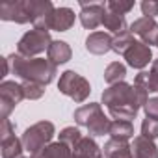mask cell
Here are the masks:
<instances>
[{
	"instance_id": "cell-1",
	"label": "cell",
	"mask_w": 158,
	"mask_h": 158,
	"mask_svg": "<svg viewBox=\"0 0 158 158\" xmlns=\"http://www.w3.org/2000/svg\"><path fill=\"white\" fill-rule=\"evenodd\" d=\"M149 101V91L136 86L119 82L115 86H110L102 93V104H106L110 115L114 119L130 121L138 115L139 108L145 106Z\"/></svg>"
},
{
	"instance_id": "cell-2",
	"label": "cell",
	"mask_w": 158,
	"mask_h": 158,
	"mask_svg": "<svg viewBox=\"0 0 158 158\" xmlns=\"http://www.w3.org/2000/svg\"><path fill=\"white\" fill-rule=\"evenodd\" d=\"M10 71L23 78V82H34L41 86H48L58 73V65H54L48 58H24L21 54H10L8 56Z\"/></svg>"
},
{
	"instance_id": "cell-3",
	"label": "cell",
	"mask_w": 158,
	"mask_h": 158,
	"mask_svg": "<svg viewBox=\"0 0 158 158\" xmlns=\"http://www.w3.org/2000/svg\"><path fill=\"white\" fill-rule=\"evenodd\" d=\"M74 121L80 127H86L89 136H104V134H108L110 123H112L104 115L101 104H97V102H89V104L80 106L74 112Z\"/></svg>"
},
{
	"instance_id": "cell-4",
	"label": "cell",
	"mask_w": 158,
	"mask_h": 158,
	"mask_svg": "<svg viewBox=\"0 0 158 158\" xmlns=\"http://www.w3.org/2000/svg\"><path fill=\"white\" fill-rule=\"evenodd\" d=\"M58 89H60V93L67 95L69 99H73V101L78 102V104L84 102V101L89 97V93H91L89 82L86 80L82 74H78V73H74V71H65V73H61L60 82H58Z\"/></svg>"
},
{
	"instance_id": "cell-5",
	"label": "cell",
	"mask_w": 158,
	"mask_h": 158,
	"mask_svg": "<svg viewBox=\"0 0 158 158\" xmlns=\"http://www.w3.org/2000/svg\"><path fill=\"white\" fill-rule=\"evenodd\" d=\"M54 134H56V128L50 121H39V123L32 125L30 128H26L21 139H23L24 149L30 154H34L39 149L50 145V139L54 138Z\"/></svg>"
},
{
	"instance_id": "cell-6",
	"label": "cell",
	"mask_w": 158,
	"mask_h": 158,
	"mask_svg": "<svg viewBox=\"0 0 158 158\" xmlns=\"http://www.w3.org/2000/svg\"><path fill=\"white\" fill-rule=\"evenodd\" d=\"M52 39H50V34L45 32V30H30L26 32L19 43H17V54L24 56V58H32V56H37L45 50H48Z\"/></svg>"
},
{
	"instance_id": "cell-7",
	"label": "cell",
	"mask_w": 158,
	"mask_h": 158,
	"mask_svg": "<svg viewBox=\"0 0 158 158\" xmlns=\"http://www.w3.org/2000/svg\"><path fill=\"white\" fill-rule=\"evenodd\" d=\"M24 99V89L23 84L4 80L0 84V115L2 119H8L10 114L15 110V106Z\"/></svg>"
},
{
	"instance_id": "cell-8",
	"label": "cell",
	"mask_w": 158,
	"mask_h": 158,
	"mask_svg": "<svg viewBox=\"0 0 158 158\" xmlns=\"http://www.w3.org/2000/svg\"><path fill=\"white\" fill-rule=\"evenodd\" d=\"M30 13H32V24L35 30H52V19L56 13V8L48 0H30Z\"/></svg>"
},
{
	"instance_id": "cell-9",
	"label": "cell",
	"mask_w": 158,
	"mask_h": 158,
	"mask_svg": "<svg viewBox=\"0 0 158 158\" xmlns=\"http://www.w3.org/2000/svg\"><path fill=\"white\" fill-rule=\"evenodd\" d=\"M0 19L11 21V23H17V24L32 23L30 0H11V2H4L0 6Z\"/></svg>"
},
{
	"instance_id": "cell-10",
	"label": "cell",
	"mask_w": 158,
	"mask_h": 158,
	"mask_svg": "<svg viewBox=\"0 0 158 158\" xmlns=\"http://www.w3.org/2000/svg\"><path fill=\"white\" fill-rule=\"evenodd\" d=\"M130 32H132V35L136 34L141 39V43H145V45H156L158 43V23L151 17L136 19L130 24Z\"/></svg>"
},
{
	"instance_id": "cell-11",
	"label": "cell",
	"mask_w": 158,
	"mask_h": 158,
	"mask_svg": "<svg viewBox=\"0 0 158 158\" xmlns=\"http://www.w3.org/2000/svg\"><path fill=\"white\" fill-rule=\"evenodd\" d=\"M125 60L130 67L134 69H143L149 65V61L152 60V52H151V47L141 43V41H134L132 47L125 52Z\"/></svg>"
},
{
	"instance_id": "cell-12",
	"label": "cell",
	"mask_w": 158,
	"mask_h": 158,
	"mask_svg": "<svg viewBox=\"0 0 158 158\" xmlns=\"http://www.w3.org/2000/svg\"><path fill=\"white\" fill-rule=\"evenodd\" d=\"M80 23L88 30H95L97 26L102 24L104 13H106V4H80Z\"/></svg>"
},
{
	"instance_id": "cell-13",
	"label": "cell",
	"mask_w": 158,
	"mask_h": 158,
	"mask_svg": "<svg viewBox=\"0 0 158 158\" xmlns=\"http://www.w3.org/2000/svg\"><path fill=\"white\" fill-rule=\"evenodd\" d=\"M112 45H114V37H112L110 34H106V32H93V34H89L88 39H86V48H88V52L97 54V56L110 52V50H112Z\"/></svg>"
},
{
	"instance_id": "cell-14",
	"label": "cell",
	"mask_w": 158,
	"mask_h": 158,
	"mask_svg": "<svg viewBox=\"0 0 158 158\" xmlns=\"http://www.w3.org/2000/svg\"><path fill=\"white\" fill-rule=\"evenodd\" d=\"M104 158H134L132 145H128L127 139L110 138L104 143Z\"/></svg>"
},
{
	"instance_id": "cell-15",
	"label": "cell",
	"mask_w": 158,
	"mask_h": 158,
	"mask_svg": "<svg viewBox=\"0 0 158 158\" xmlns=\"http://www.w3.org/2000/svg\"><path fill=\"white\" fill-rule=\"evenodd\" d=\"M132 154L134 158H158V147L152 139L145 136H136L132 141Z\"/></svg>"
},
{
	"instance_id": "cell-16",
	"label": "cell",
	"mask_w": 158,
	"mask_h": 158,
	"mask_svg": "<svg viewBox=\"0 0 158 158\" xmlns=\"http://www.w3.org/2000/svg\"><path fill=\"white\" fill-rule=\"evenodd\" d=\"M134 84L139 86V88H143V89H147L149 93H151V91H152V93H158V58L152 61V67H151L149 73H147V71H141V73L136 76Z\"/></svg>"
},
{
	"instance_id": "cell-17",
	"label": "cell",
	"mask_w": 158,
	"mask_h": 158,
	"mask_svg": "<svg viewBox=\"0 0 158 158\" xmlns=\"http://www.w3.org/2000/svg\"><path fill=\"white\" fill-rule=\"evenodd\" d=\"M73 152L78 156V158H104V154H102V151H101V147L95 143V139L93 138H89V136H82V139L76 143V147L73 149Z\"/></svg>"
},
{
	"instance_id": "cell-18",
	"label": "cell",
	"mask_w": 158,
	"mask_h": 158,
	"mask_svg": "<svg viewBox=\"0 0 158 158\" xmlns=\"http://www.w3.org/2000/svg\"><path fill=\"white\" fill-rule=\"evenodd\" d=\"M47 56L54 65H61V63H67L71 60L73 52H71V47L65 41H52L48 50H47Z\"/></svg>"
},
{
	"instance_id": "cell-19",
	"label": "cell",
	"mask_w": 158,
	"mask_h": 158,
	"mask_svg": "<svg viewBox=\"0 0 158 158\" xmlns=\"http://www.w3.org/2000/svg\"><path fill=\"white\" fill-rule=\"evenodd\" d=\"M73 24H74V11L71 8H58L52 19V30L67 32Z\"/></svg>"
},
{
	"instance_id": "cell-20",
	"label": "cell",
	"mask_w": 158,
	"mask_h": 158,
	"mask_svg": "<svg viewBox=\"0 0 158 158\" xmlns=\"http://www.w3.org/2000/svg\"><path fill=\"white\" fill-rule=\"evenodd\" d=\"M102 24H104V28H106V30H110V32H112V34H115V35H121V34L128 32L127 19H125V17H121V15H115V13H112V11H108V10H106V13H104Z\"/></svg>"
},
{
	"instance_id": "cell-21",
	"label": "cell",
	"mask_w": 158,
	"mask_h": 158,
	"mask_svg": "<svg viewBox=\"0 0 158 158\" xmlns=\"http://www.w3.org/2000/svg\"><path fill=\"white\" fill-rule=\"evenodd\" d=\"M0 149H2V158H21L24 145H23V139H19L17 136H11L4 141H0Z\"/></svg>"
},
{
	"instance_id": "cell-22",
	"label": "cell",
	"mask_w": 158,
	"mask_h": 158,
	"mask_svg": "<svg viewBox=\"0 0 158 158\" xmlns=\"http://www.w3.org/2000/svg\"><path fill=\"white\" fill-rule=\"evenodd\" d=\"M108 134L115 139H128L134 136V127L130 121H121V119H115L110 123V130Z\"/></svg>"
},
{
	"instance_id": "cell-23",
	"label": "cell",
	"mask_w": 158,
	"mask_h": 158,
	"mask_svg": "<svg viewBox=\"0 0 158 158\" xmlns=\"http://www.w3.org/2000/svg\"><path fill=\"white\" fill-rule=\"evenodd\" d=\"M125 76H127V67H125L123 63H119V61L110 63V65L106 67V71H104V80H106L110 86H115V84L123 82Z\"/></svg>"
},
{
	"instance_id": "cell-24",
	"label": "cell",
	"mask_w": 158,
	"mask_h": 158,
	"mask_svg": "<svg viewBox=\"0 0 158 158\" xmlns=\"http://www.w3.org/2000/svg\"><path fill=\"white\" fill-rule=\"evenodd\" d=\"M132 43H134V35H132V32L128 30V32H125V34H121V35H115V37H114L112 50H114L115 54L125 56V52L132 47Z\"/></svg>"
},
{
	"instance_id": "cell-25",
	"label": "cell",
	"mask_w": 158,
	"mask_h": 158,
	"mask_svg": "<svg viewBox=\"0 0 158 158\" xmlns=\"http://www.w3.org/2000/svg\"><path fill=\"white\" fill-rule=\"evenodd\" d=\"M80 139H82V134H80V130L74 128V127H67V128H63V130L60 132V141L65 143V145L71 147V149H74L76 143L80 141Z\"/></svg>"
},
{
	"instance_id": "cell-26",
	"label": "cell",
	"mask_w": 158,
	"mask_h": 158,
	"mask_svg": "<svg viewBox=\"0 0 158 158\" xmlns=\"http://www.w3.org/2000/svg\"><path fill=\"white\" fill-rule=\"evenodd\" d=\"M48 158H78L71 147H67L65 143L58 141V143H50L48 145Z\"/></svg>"
},
{
	"instance_id": "cell-27",
	"label": "cell",
	"mask_w": 158,
	"mask_h": 158,
	"mask_svg": "<svg viewBox=\"0 0 158 158\" xmlns=\"http://www.w3.org/2000/svg\"><path fill=\"white\" fill-rule=\"evenodd\" d=\"M106 10L115 13V15H121L125 17L128 11L134 10V2H125V0H110V2H106Z\"/></svg>"
},
{
	"instance_id": "cell-28",
	"label": "cell",
	"mask_w": 158,
	"mask_h": 158,
	"mask_svg": "<svg viewBox=\"0 0 158 158\" xmlns=\"http://www.w3.org/2000/svg\"><path fill=\"white\" fill-rule=\"evenodd\" d=\"M23 89H24V99H30V101L41 99L45 93V86L34 84V82H23Z\"/></svg>"
},
{
	"instance_id": "cell-29",
	"label": "cell",
	"mask_w": 158,
	"mask_h": 158,
	"mask_svg": "<svg viewBox=\"0 0 158 158\" xmlns=\"http://www.w3.org/2000/svg\"><path fill=\"white\" fill-rule=\"evenodd\" d=\"M141 136H145V138L154 141L158 138V121L151 119V117L143 119V123H141Z\"/></svg>"
},
{
	"instance_id": "cell-30",
	"label": "cell",
	"mask_w": 158,
	"mask_h": 158,
	"mask_svg": "<svg viewBox=\"0 0 158 158\" xmlns=\"http://www.w3.org/2000/svg\"><path fill=\"white\" fill-rule=\"evenodd\" d=\"M139 8H141V13L145 17L154 19L158 15V2H154V0H143V2L139 4Z\"/></svg>"
},
{
	"instance_id": "cell-31",
	"label": "cell",
	"mask_w": 158,
	"mask_h": 158,
	"mask_svg": "<svg viewBox=\"0 0 158 158\" xmlns=\"http://www.w3.org/2000/svg\"><path fill=\"white\" fill-rule=\"evenodd\" d=\"M143 110H145L147 117H151V119H156V121H158V97L149 99V101H147V104L143 106Z\"/></svg>"
},
{
	"instance_id": "cell-32",
	"label": "cell",
	"mask_w": 158,
	"mask_h": 158,
	"mask_svg": "<svg viewBox=\"0 0 158 158\" xmlns=\"http://www.w3.org/2000/svg\"><path fill=\"white\" fill-rule=\"evenodd\" d=\"M11 136H15V128H13L11 121L10 119H2V125H0V141H4V139H8Z\"/></svg>"
},
{
	"instance_id": "cell-33",
	"label": "cell",
	"mask_w": 158,
	"mask_h": 158,
	"mask_svg": "<svg viewBox=\"0 0 158 158\" xmlns=\"http://www.w3.org/2000/svg\"><path fill=\"white\" fill-rule=\"evenodd\" d=\"M21 158H24V156H21Z\"/></svg>"
},
{
	"instance_id": "cell-34",
	"label": "cell",
	"mask_w": 158,
	"mask_h": 158,
	"mask_svg": "<svg viewBox=\"0 0 158 158\" xmlns=\"http://www.w3.org/2000/svg\"><path fill=\"white\" fill-rule=\"evenodd\" d=\"M156 47H158V43H156Z\"/></svg>"
}]
</instances>
